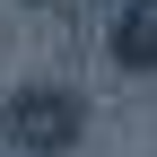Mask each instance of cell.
I'll return each mask as SVG.
<instances>
[{
    "label": "cell",
    "instance_id": "6da1fadb",
    "mask_svg": "<svg viewBox=\"0 0 157 157\" xmlns=\"http://www.w3.org/2000/svg\"><path fill=\"white\" fill-rule=\"evenodd\" d=\"M122 52L131 61H157V0H140V9L122 17Z\"/></svg>",
    "mask_w": 157,
    "mask_h": 157
}]
</instances>
